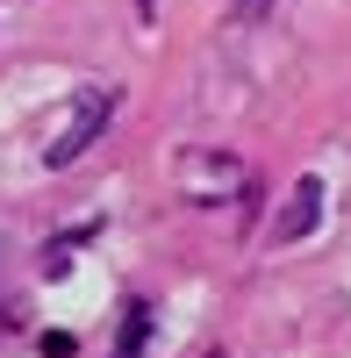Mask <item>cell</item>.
I'll list each match as a JSON object with an SVG mask.
<instances>
[{"label": "cell", "mask_w": 351, "mask_h": 358, "mask_svg": "<svg viewBox=\"0 0 351 358\" xmlns=\"http://www.w3.org/2000/svg\"><path fill=\"white\" fill-rule=\"evenodd\" d=\"M266 8H280V0H237V22H258Z\"/></svg>", "instance_id": "cell-3"}, {"label": "cell", "mask_w": 351, "mask_h": 358, "mask_svg": "<svg viewBox=\"0 0 351 358\" xmlns=\"http://www.w3.org/2000/svg\"><path fill=\"white\" fill-rule=\"evenodd\" d=\"M108 108H115V94L86 86V94H79V108H72V122H65V136H57L50 151H43V165H50V172H57V165H72V158L86 151V143H94V136L108 129Z\"/></svg>", "instance_id": "cell-1"}, {"label": "cell", "mask_w": 351, "mask_h": 358, "mask_svg": "<svg viewBox=\"0 0 351 358\" xmlns=\"http://www.w3.org/2000/svg\"><path fill=\"white\" fill-rule=\"evenodd\" d=\"M315 222H323V179L301 172V179H294V194H287V208L273 215V244H294V236H308Z\"/></svg>", "instance_id": "cell-2"}]
</instances>
